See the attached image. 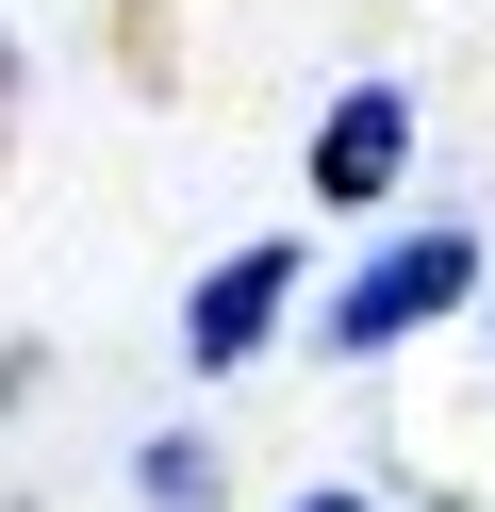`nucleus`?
<instances>
[{
    "mask_svg": "<svg viewBox=\"0 0 495 512\" xmlns=\"http://www.w3.org/2000/svg\"><path fill=\"white\" fill-rule=\"evenodd\" d=\"M479 298V232H396L380 265L330 298V364H380V347H413L429 314H462Z\"/></svg>",
    "mask_w": 495,
    "mask_h": 512,
    "instance_id": "obj_1",
    "label": "nucleus"
},
{
    "mask_svg": "<svg viewBox=\"0 0 495 512\" xmlns=\"http://www.w3.org/2000/svg\"><path fill=\"white\" fill-rule=\"evenodd\" d=\"M281 314H297V248L264 232V248H231V265H215V281L182 298V364H198V380H231V364L264 347V331H281Z\"/></svg>",
    "mask_w": 495,
    "mask_h": 512,
    "instance_id": "obj_3",
    "label": "nucleus"
},
{
    "mask_svg": "<svg viewBox=\"0 0 495 512\" xmlns=\"http://www.w3.org/2000/svg\"><path fill=\"white\" fill-rule=\"evenodd\" d=\"M297 512H363V496H297Z\"/></svg>",
    "mask_w": 495,
    "mask_h": 512,
    "instance_id": "obj_5",
    "label": "nucleus"
},
{
    "mask_svg": "<svg viewBox=\"0 0 495 512\" xmlns=\"http://www.w3.org/2000/svg\"><path fill=\"white\" fill-rule=\"evenodd\" d=\"M396 182H413V83H347V100L314 116V199L330 215H380Z\"/></svg>",
    "mask_w": 495,
    "mask_h": 512,
    "instance_id": "obj_2",
    "label": "nucleus"
},
{
    "mask_svg": "<svg viewBox=\"0 0 495 512\" xmlns=\"http://www.w3.org/2000/svg\"><path fill=\"white\" fill-rule=\"evenodd\" d=\"M132 479H149V512H198V496H215V446H198V430H165Z\"/></svg>",
    "mask_w": 495,
    "mask_h": 512,
    "instance_id": "obj_4",
    "label": "nucleus"
}]
</instances>
